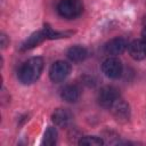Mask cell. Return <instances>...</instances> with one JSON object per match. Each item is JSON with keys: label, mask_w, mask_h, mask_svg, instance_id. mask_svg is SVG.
Returning <instances> with one entry per match:
<instances>
[{"label": "cell", "mask_w": 146, "mask_h": 146, "mask_svg": "<svg viewBox=\"0 0 146 146\" xmlns=\"http://www.w3.org/2000/svg\"><path fill=\"white\" fill-rule=\"evenodd\" d=\"M43 70V59L41 57H32L26 60L18 72V79L23 84H32L41 75Z\"/></svg>", "instance_id": "obj_1"}, {"label": "cell", "mask_w": 146, "mask_h": 146, "mask_svg": "<svg viewBox=\"0 0 146 146\" xmlns=\"http://www.w3.org/2000/svg\"><path fill=\"white\" fill-rule=\"evenodd\" d=\"M58 14L64 18H75L83 11V3L81 0H60L57 6Z\"/></svg>", "instance_id": "obj_2"}, {"label": "cell", "mask_w": 146, "mask_h": 146, "mask_svg": "<svg viewBox=\"0 0 146 146\" xmlns=\"http://www.w3.org/2000/svg\"><path fill=\"white\" fill-rule=\"evenodd\" d=\"M70 72H71V65L67 62L57 60L51 65L49 70V76L52 82H62L68 76Z\"/></svg>", "instance_id": "obj_3"}, {"label": "cell", "mask_w": 146, "mask_h": 146, "mask_svg": "<svg viewBox=\"0 0 146 146\" xmlns=\"http://www.w3.org/2000/svg\"><path fill=\"white\" fill-rule=\"evenodd\" d=\"M103 73L110 79H117L122 74V64L115 57H110L103 62L102 65Z\"/></svg>", "instance_id": "obj_4"}, {"label": "cell", "mask_w": 146, "mask_h": 146, "mask_svg": "<svg viewBox=\"0 0 146 146\" xmlns=\"http://www.w3.org/2000/svg\"><path fill=\"white\" fill-rule=\"evenodd\" d=\"M119 97H120L119 90L112 86H105L98 92V102L103 107H106V108H110L111 105Z\"/></svg>", "instance_id": "obj_5"}, {"label": "cell", "mask_w": 146, "mask_h": 146, "mask_svg": "<svg viewBox=\"0 0 146 146\" xmlns=\"http://www.w3.org/2000/svg\"><path fill=\"white\" fill-rule=\"evenodd\" d=\"M112 114L115 116L119 121H128L130 117V107L127 102H124L122 98H117L110 107Z\"/></svg>", "instance_id": "obj_6"}, {"label": "cell", "mask_w": 146, "mask_h": 146, "mask_svg": "<svg viewBox=\"0 0 146 146\" xmlns=\"http://www.w3.org/2000/svg\"><path fill=\"white\" fill-rule=\"evenodd\" d=\"M128 48V41L123 38H114L105 44V52L107 55L117 56L124 52Z\"/></svg>", "instance_id": "obj_7"}, {"label": "cell", "mask_w": 146, "mask_h": 146, "mask_svg": "<svg viewBox=\"0 0 146 146\" xmlns=\"http://www.w3.org/2000/svg\"><path fill=\"white\" fill-rule=\"evenodd\" d=\"M129 54L136 60L146 58V40H135L129 46Z\"/></svg>", "instance_id": "obj_8"}, {"label": "cell", "mask_w": 146, "mask_h": 146, "mask_svg": "<svg viewBox=\"0 0 146 146\" xmlns=\"http://www.w3.org/2000/svg\"><path fill=\"white\" fill-rule=\"evenodd\" d=\"M51 117H52L54 123L58 127H62V128L67 127L72 121V114L66 108H57L52 113Z\"/></svg>", "instance_id": "obj_9"}, {"label": "cell", "mask_w": 146, "mask_h": 146, "mask_svg": "<svg viewBox=\"0 0 146 146\" xmlns=\"http://www.w3.org/2000/svg\"><path fill=\"white\" fill-rule=\"evenodd\" d=\"M60 97L67 103H75L80 97V89L74 84L65 86L60 91Z\"/></svg>", "instance_id": "obj_10"}, {"label": "cell", "mask_w": 146, "mask_h": 146, "mask_svg": "<svg viewBox=\"0 0 146 146\" xmlns=\"http://www.w3.org/2000/svg\"><path fill=\"white\" fill-rule=\"evenodd\" d=\"M44 39H47L46 34L43 31H38V32H34L32 33L27 40L22 44V50H27V49H31V48H34L36 47L38 44H40Z\"/></svg>", "instance_id": "obj_11"}, {"label": "cell", "mask_w": 146, "mask_h": 146, "mask_svg": "<svg viewBox=\"0 0 146 146\" xmlns=\"http://www.w3.org/2000/svg\"><path fill=\"white\" fill-rule=\"evenodd\" d=\"M87 56H88V51L82 46H73L67 50V57L75 63L84 60Z\"/></svg>", "instance_id": "obj_12"}, {"label": "cell", "mask_w": 146, "mask_h": 146, "mask_svg": "<svg viewBox=\"0 0 146 146\" xmlns=\"http://www.w3.org/2000/svg\"><path fill=\"white\" fill-rule=\"evenodd\" d=\"M57 141V130L52 127H49L43 136V144L47 146H52Z\"/></svg>", "instance_id": "obj_13"}, {"label": "cell", "mask_w": 146, "mask_h": 146, "mask_svg": "<svg viewBox=\"0 0 146 146\" xmlns=\"http://www.w3.org/2000/svg\"><path fill=\"white\" fill-rule=\"evenodd\" d=\"M47 36V39H59V38H66L72 32H57L54 31L49 25H44L43 30H42Z\"/></svg>", "instance_id": "obj_14"}, {"label": "cell", "mask_w": 146, "mask_h": 146, "mask_svg": "<svg viewBox=\"0 0 146 146\" xmlns=\"http://www.w3.org/2000/svg\"><path fill=\"white\" fill-rule=\"evenodd\" d=\"M79 145L86 146H100L103 145V140L96 136H86L79 140Z\"/></svg>", "instance_id": "obj_15"}, {"label": "cell", "mask_w": 146, "mask_h": 146, "mask_svg": "<svg viewBox=\"0 0 146 146\" xmlns=\"http://www.w3.org/2000/svg\"><path fill=\"white\" fill-rule=\"evenodd\" d=\"M6 44H7L6 35L5 34H1V46H2V48H6Z\"/></svg>", "instance_id": "obj_16"}, {"label": "cell", "mask_w": 146, "mask_h": 146, "mask_svg": "<svg viewBox=\"0 0 146 146\" xmlns=\"http://www.w3.org/2000/svg\"><path fill=\"white\" fill-rule=\"evenodd\" d=\"M141 36H143L144 40H146V26L144 27V30H143V32H141Z\"/></svg>", "instance_id": "obj_17"}]
</instances>
